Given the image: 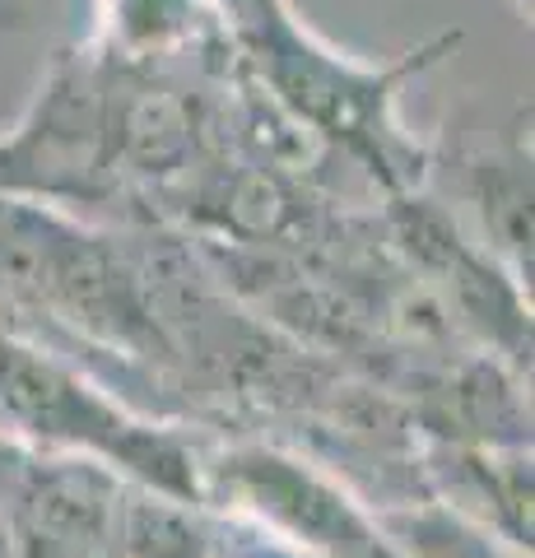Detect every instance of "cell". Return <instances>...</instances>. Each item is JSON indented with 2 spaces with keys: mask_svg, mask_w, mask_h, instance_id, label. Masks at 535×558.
I'll return each mask as SVG.
<instances>
[{
  "mask_svg": "<svg viewBox=\"0 0 535 558\" xmlns=\"http://www.w3.org/2000/svg\"><path fill=\"white\" fill-rule=\"evenodd\" d=\"M471 205L485 219V238L508 260V279L522 289L531 275V154H494L471 168Z\"/></svg>",
  "mask_w": 535,
  "mask_h": 558,
  "instance_id": "obj_6",
  "label": "cell"
},
{
  "mask_svg": "<svg viewBox=\"0 0 535 558\" xmlns=\"http://www.w3.org/2000/svg\"><path fill=\"white\" fill-rule=\"evenodd\" d=\"M47 0H10V5H0V24H24V14H33Z\"/></svg>",
  "mask_w": 535,
  "mask_h": 558,
  "instance_id": "obj_7",
  "label": "cell"
},
{
  "mask_svg": "<svg viewBox=\"0 0 535 558\" xmlns=\"http://www.w3.org/2000/svg\"><path fill=\"white\" fill-rule=\"evenodd\" d=\"M223 28L215 0H108L102 43L108 61L122 70H141L186 51H205Z\"/></svg>",
  "mask_w": 535,
  "mask_h": 558,
  "instance_id": "obj_5",
  "label": "cell"
},
{
  "mask_svg": "<svg viewBox=\"0 0 535 558\" xmlns=\"http://www.w3.org/2000/svg\"><path fill=\"white\" fill-rule=\"evenodd\" d=\"M516 10H522V14H531V0H516Z\"/></svg>",
  "mask_w": 535,
  "mask_h": 558,
  "instance_id": "obj_8",
  "label": "cell"
},
{
  "mask_svg": "<svg viewBox=\"0 0 535 558\" xmlns=\"http://www.w3.org/2000/svg\"><path fill=\"white\" fill-rule=\"evenodd\" d=\"M200 498L252 512L262 526L299 539L303 549L326 558H396L382 535L350 498L331 488L307 465L266 447H229L210 461H196Z\"/></svg>",
  "mask_w": 535,
  "mask_h": 558,
  "instance_id": "obj_3",
  "label": "cell"
},
{
  "mask_svg": "<svg viewBox=\"0 0 535 558\" xmlns=\"http://www.w3.org/2000/svg\"><path fill=\"white\" fill-rule=\"evenodd\" d=\"M0 414L47 447L84 451V461L122 470L131 484L200 502L196 451L178 433L131 418L71 363L20 340L10 326H0Z\"/></svg>",
  "mask_w": 535,
  "mask_h": 558,
  "instance_id": "obj_2",
  "label": "cell"
},
{
  "mask_svg": "<svg viewBox=\"0 0 535 558\" xmlns=\"http://www.w3.org/2000/svg\"><path fill=\"white\" fill-rule=\"evenodd\" d=\"M122 488L126 480H117L98 461L28 457L5 502H0L14 558H126Z\"/></svg>",
  "mask_w": 535,
  "mask_h": 558,
  "instance_id": "obj_4",
  "label": "cell"
},
{
  "mask_svg": "<svg viewBox=\"0 0 535 558\" xmlns=\"http://www.w3.org/2000/svg\"><path fill=\"white\" fill-rule=\"evenodd\" d=\"M219 14L238 65L275 112L289 117L303 135L340 145L396 201L420 191L428 178V154L405 135L396 94L405 89V80L434 65L438 51L457 47V33L414 47L391 65H358L317 43L293 20L289 0H219Z\"/></svg>",
  "mask_w": 535,
  "mask_h": 558,
  "instance_id": "obj_1",
  "label": "cell"
}]
</instances>
